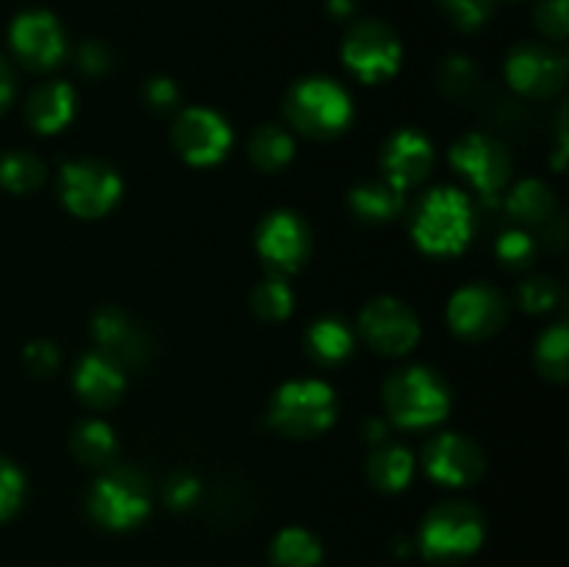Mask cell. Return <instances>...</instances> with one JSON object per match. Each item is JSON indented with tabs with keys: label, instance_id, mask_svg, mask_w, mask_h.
<instances>
[{
	"label": "cell",
	"instance_id": "cell-1",
	"mask_svg": "<svg viewBox=\"0 0 569 567\" xmlns=\"http://www.w3.org/2000/svg\"><path fill=\"white\" fill-rule=\"evenodd\" d=\"M411 233L420 250L431 256H456L467 250L476 233V209L459 187H437L417 203Z\"/></svg>",
	"mask_w": 569,
	"mask_h": 567
},
{
	"label": "cell",
	"instance_id": "cell-2",
	"mask_svg": "<svg viewBox=\"0 0 569 567\" xmlns=\"http://www.w3.org/2000/svg\"><path fill=\"white\" fill-rule=\"evenodd\" d=\"M383 406L395 426L420 431V428H431L448 417L450 389L437 370L426 365H411L387 378Z\"/></svg>",
	"mask_w": 569,
	"mask_h": 567
},
{
	"label": "cell",
	"instance_id": "cell-3",
	"mask_svg": "<svg viewBox=\"0 0 569 567\" xmlns=\"http://www.w3.org/2000/svg\"><path fill=\"white\" fill-rule=\"evenodd\" d=\"M339 400L331 384L317 378H298L276 389L267 420L278 434L292 439H309L328 431L337 420Z\"/></svg>",
	"mask_w": 569,
	"mask_h": 567
},
{
	"label": "cell",
	"instance_id": "cell-4",
	"mask_svg": "<svg viewBox=\"0 0 569 567\" xmlns=\"http://www.w3.org/2000/svg\"><path fill=\"white\" fill-rule=\"evenodd\" d=\"M283 115L306 137L331 139L353 120V98L331 78H303L287 92Z\"/></svg>",
	"mask_w": 569,
	"mask_h": 567
},
{
	"label": "cell",
	"instance_id": "cell-5",
	"mask_svg": "<svg viewBox=\"0 0 569 567\" xmlns=\"http://www.w3.org/2000/svg\"><path fill=\"white\" fill-rule=\"evenodd\" d=\"M487 537L483 515L467 500H445L433 506L417 534V548L431 561H459L476 554Z\"/></svg>",
	"mask_w": 569,
	"mask_h": 567
},
{
	"label": "cell",
	"instance_id": "cell-6",
	"mask_svg": "<svg viewBox=\"0 0 569 567\" xmlns=\"http://www.w3.org/2000/svg\"><path fill=\"white\" fill-rule=\"evenodd\" d=\"M87 511L109 531L137 528L150 515L148 478L133 467H111L89 487Z\"/></svg>",
	"mask_w": 569,
	"mask_h": 567
},
{
	"label": "cell",
	"instance_id": "cell-7",
	"mask_svg": "<svg viewBox=\"0 0 569 567\" xmlns=\"http://www.w3.org/2000/svg\"><path fill=\"white\" fill-rule=\"evenodd\" d=\"M59 195L76 217L98 220L122 198V178L100 159L67 161L59 172Z\"/></svg>",
	"mask_w": 569,
	"mask_h": 567
},
{
	"label": "cell",
	"instance_id": "cell-8",
	"mask_svg": "<svg viewBox=\"0 0 569 567\" xmlns=\"http://www.w3.org/2000/svg\"><path fill=\"white\" fill-rule=\"evenodd\" d=\"M342 59L356 78H361L365 83H381L398 72L400 61H403V48L392 28L378 20H367L348 31Z\"/></svg>",
	"mask_w": 569,
	"mask_h": 567
},
{
	"label": "cell",
	"instance_id": "cell-9",
	"mask_svg": "<svg viewBox=\"0 0 569 567\" xmlns=\"http://www.w3.org/2000/svg\"><path fill=\"white\" fill-rule=\"evenodd\" d=\"M450 165L483 200H498L511 178V156L506 145L487 133H467L450 150Z\"/></svg>",
	"mask_w": 569,
	"mask_h": 567
},
{
	"label": "cell",
	"instance_id": "cell-10",
	"mask_svg": "<svg viewBox=\"0 0 569 567\" xmlns=\"http://www.w3.org/2000/svg\"><path fill=\"white\" fill-rule=\"evenodd\" d=\"M172 145L189 165H220L231 150L233 131L222 115L203 109V106H192V109L178 111L176 122H172Z\"/></svg>",
	"mask_w": 569,
	"mask_h": 567
},
{
	"label": "cell",
	"instance_id": "cell-11",
	"mask_svg": "<svg viewBox=\"0 0 569 567\" xmlns=\"http://www.w3.org/2000/svg\"><path fill=\"white\" fill-rule=\"evenodd\" d=\"M256 250L276 276H289L309 261L311 231L300 215L289 209L270 211L256 231Z\"/></svg>",
	"mask_w": 569,
	"mask_h": 567
},
{
	"label": "cell",
	"instance_id": "cell-12",
	"mask_svg": "<svg viewBox=\"0 0 569 567\" xmlns=\"http://www.w3.org/2000/svg\"><path fill=\"white\" fill-rule=\"evenodd\" d=\"M359 334L383 356H403L420 342V320L398 298H376L359 317Z\"/></svg>",
	"mask_w": 569,
	"mask_h": 567
},
{
	"label": "cell",
	"instance_id": "cell-13",
	"mask_svg": "<svg viewBox=\"0 0 569 567\" xmlns=\"http://www.w3.org/2000/svg\"><path fill=\"white\" fill-rule=\"evenodd\" d=\"M509 304L503 292H498L489 284H467L459 292H453L448 304V326L461 339H489L506 326Z\"/></svg>",
	"mask_w": 569,
	"mask_h": 567
},
{
	"label": "cell",
	"instance_id": "cell-14",
	"mask_svg": "<svg viewBox=\"0 0 569 567\" xmlns=\"http://www.w3.org/2000/svg\"><path fill=\"white\" fill-rule=\"evenodd\" d=\"M506 81L526 98H550L567 81V59L550 44H520L506 59Z\"/></svg>",
	"mask_w": 569,
	"mask_h": 567
},
{
	"label": "cell",
	"instance_id": "cell-15",
	"mask_svg": "<svg viewBox=\"0 0 569 567\" xmlns=\"http://www.w3.org/2000/svg\"><path fill=\"white\" fill-rule=\"evenodd\" d=\"M483 450L465 434H439L422 450L428 478L442 487H470L483 476Z\"/></svg>",
	"mask_w": 569,
	"mask_h": 567
},
{
	"label": "cell",
	"instance_id": "cell-16",
	"mask_svg": "<svg viewBox=\"0 0 569 567\" xmlns=\"http://www.w3.org/2000/svg\"><path fill=\"white\" fill-rule=\"evenodd\" d=\"M11 48L28 70H53L67 53L64 28L50 11H26L11 22Z\"/></svg>",
	"mask_w": 569,
	"mask_h": 567
},
{
	"label": "cell",
	"instance_id": "cell-17",
	"mask_svg": "<svg viewBox=\"0 0 569 567\" xmlns=\"http://www.w3.org/2000/svg\"><path fill=\"white\" fill-rule=\"evenodd\" d=\"M433 145L428 142L426 133L415 128H400L398 133L387 139L381 150V170L383 181L398 187L400 192L426 181L433 170Z\"/></svg>",
	"mask_w": 569,
	"mask_h": 567
},
{
	"label": "cell",
	"instance_id": "cell-18",
	"mask_svg": "<svg viewBox=\"0 0 569 567\" xmlns=\"http://www.w3.org/2000/svg\"><path fill=\"white\" fill-rule=\"evenodd\" d=\"M72 387L78 398L92 409H109L126 392V370L114 356L103 350H89L81 356L72 372Z\"/></svg>",
	"mask_w": 569,
	"mask_h": 567
},
{
	"label": "cell",
	"instance_id": "cell-19",
	"mask_svg": "<svg viewBox=\"0 0 569 567\" xmlns=\"http://www.w3.org/2000/svg\"><path fill=\"white\" fill-rule=\"evenodd\" d=\"M92 337L98 342V350L114 356L117 361L139 365L148 359V339L133 326L131 317L120 311L117 306H103L92 317Z\"/></svg>",
	"mask_w": 569,
	"mask_h": 567
},
{
	"label": "cell",
	"instance_id": "cell-20",
	"mask_svg": "<svg viewBox=\"0 0 569 567\" xmlns=\"http://www.w3.org/2000/svg\"><path fill=\"white\" fill-rule=\"evenodd\" d=\"M76 115V89L67 81H44L28 94L26 120L37 133H59Z\"/></svg>",
	"mask_w": 569,
	"mask_h": 567
},
{
	"label": "cell",
	"instance_id": "cell-21",
	"mask_svg": "<svg viewBox=\"0 0 569 567\" xmlns=\"http://www.w3.org/2000/svg\"><path fill=\"white\" fill-rule=\"evenodd\" d=\"M367 476L381 493H400L415 478V456L398 442H381L367 459Z\"/></svg>",
	"mask_w": 569,
	"mask_h": 567
},
{
	"label": "cell",
	"instance_id": "cell-22",
	"mask_svg": "<svg viewBox=\"0 0 569 567\" xmlns=\"http://www.w3.org/2000/svg\"><path fill=\"white\" fill-rule=\"evenodd\" d=\"M348 200L353 215L359 220L372 222V226L395 220L406 206V195L389 181H361L359 187L350 189Z\"/></svg>",
	"mask_w": 569,
	"mask_h": 567
},
{
	"label": "cell",
	"instance_id": "cell-23",
	"mask_svg": "<svg viewBox=\"0 0 569 567\" xmlns=\"http://www.w3.org/2000/svg\"><path fill=\"white\" fill-rule=\"evenodd\" d=\"M306 348H309L311 359H317L320 365H339L353 354L356 334L339 317H320L306 331Z\"/></svg>",
	"mask_w": 569,
	"mask_h": 567
},
{
	"label": "cell",
	"instance_id": "cell-24",
	"mask_svg": "<svg viewBox=\"0 0 569 567\" xmlns=\"http://www.w3.org/2000/svg\"><path fill=\"white\" fill-rule=\"evenodd\" d=\"M506 211L522 226H537L556 215V195L539 178H526L506 198Z\"/></svg>",
	"mask_w": 569,
	"mask_h": 567
},
{
	"label": "cell",
	"instance_id": "cell-25",
	"mask_svg": "<svg viewBox=\"0 0 569 567\" xmlns=\"http://www.w3.org/2000/svg\"><path fill=\"white\" fill-rule=\"evenodd\" d=\"M270 565L272 567H320L322 565V545L309 528L289 526L276 534L270 545Z\"/></svg>",
	"mask_w": 569,
	"mask_h": 567
},
{
	"label": "cell",
	"instance_id": "cell-26",
	"mask_svg": "<svg viewBox=\"0 0 569 567\" xmlns=\"http://www.w3.org/2000/svg\"><path fill=\"white\" fill-rule=\"evenodd\" d=\"M70 450L78 461L89 467H106L117 456V434L103 420H83L72 428Z\"/></svg>",
	"mask_w": 569,
	"mask_h": 567
},
{
	"label": "cell",
	"instance_id": "cell-27",
	"mask_svg": "<svg viewBox=\"0 0 569 567\" xmlns=\"http://www.w3.org/2000/svg\"><path fill=\"white\" fill-rule=\"evenodd\" d=\"M250 161L264 172H278L292 161L295 156V139L287 128L267 122V126L256 128L248 145Z\"/></svg>",
	"mask_w": 569,
	"mask_h": 567
},
{
	"label": "cell",
	"instance_id": "cell-28",
	"mask_svg": "<svg viewBox=\"0 0 569 567\" xmlns=\"http://www.w3.org/2000/svg\"><path fill=\"white\" fill-rule=\"evenodd\" d=\"M44 165L28 150H9L0 156V187L14 195H28L42 187Z\"/></svg>",
	"mask_w": 569,
	"mask_h": 567
},
{
	"label": "cell",
	"instance_id": "cell-29",
	"mask_svg": "<svg viewBox=\"0 0 569 567\" xmlns=\"http://www.w3.org/2000/svg\"><path fill=\"white\" fill-rule=\"evenodd\" d=\"M250 306H253L256 317L267 322L287 320L295 309V295L289 289L287 278L270 272V278H264L261 284H256L253 295H250Z\"/></svg>",
	"mask_w": 569,
	"mask_h": 567
},
{
	"label": "cell",
	"instance_id": "cell-30",
	"mask_svg": "<svg viewBox=\"0 0 569 567\" xmlns=\"http://www.w3.org/2000/svg\"><path fill=\"white\" fill-rule=\"evenodd\" d=\"M537 367L553 381H567L569 372V331L565 322H556L539 337Z\"/></svg>",
	"mask_w": 569,
	"mask_h": 567
},
{
	"label": "cell",
	"instance_id": "cell-31",
	"mask_svg": "<svg viewBox=\"0 0 569 567\" xmlns=\"http://www.w3.org/2000/svg\"><path fill=\"white\" fill-rule=\"evenodd\" d=\"M495 253H498L500 265L509 270H522L537 256V239L526 231V228H509L495 242Z\"/></svg>",
	"mask_w": 569,
	"mask_h": 567
},
{
	"label": "cell",
	"instance_id": "cell-32",
	"mask_svg": "<svg viewBox=\"0 0 569 567\" xmlns=\"http://www.w3.org/2000/svg\"><path fill=\"white\" fill-rule=\"evenodd\" d=\"M517 298H520V306L526 311L542 315V311H550L559 304V284L550 276H531L520 284Z\"/></svg>",
	"mask_w": 569,
	"mask_h": 567
},
{
	"label": "cell",
	"instance_id": "cell-33",
	"mask_svg": "<svg viewBox=\"0 0 569 567\" xmlns=\"http://www.w3.org/2000/svg\"><path fill=\"white\" fill-rule=\"evenodd\" d=\"M22 498H26V476L14 461L0 456V523L20 509Z\"/></svg>",
	"mask_w": 569,
	"mask_h": 567
},
{
	"label": "cell",
	"instance_id": "cell-34",
	"mask_svg": "<svg viewBox=\"0 0 569 567\" xmlns=\"http://www.w3.org/2000/svg\"><path fill=\"white\" fill-rule=\"evenodd\" d=\"M439 3H442L445 14L465 31L481 28L495 9V0H439Z\"/></svg>",
	"mask_w": 569,
	"mask_h": 567
},
{
	"label": "cell",
	"instance_id": "cell-35",
	"mask_svg": "<svg viewBox=\"0 0 569 567\" xmlns=\"http://www.w3.org/2000/svg\"><path fill=\"white\" fill-rule=\"evenodd\" d=\"M59 365H61L59 348H56L53 342H48V339H37V342H31L26 348V367L28 372H33V376L39 378L53 376Z\"/></svg>",
	"mask_w": 569,
	"mask_h": 567
},
{
	"label": "cell",
	"instance_id": "cell-36",
	"mask_svg": "<svg viewBox=\"0 0 569 567\" xmlns=\"http://www.w3.org/2000/svg\"><path fill=\"white\" fill-rule=\"evenodd\" d=\"M198 498H200V481L194 476H189V472H178V476H172L170 481H167L164 500L167 506H172V509L178 511L189 509V506L198 504Z\"/></svg>",
	"mask_w": 569,
	"mask_h": 567
},
{
	"label": "cell",
	"instance_id": "cell-37",
	"mask_svg": "<svg viewBox=\"0 0 569 567\" xmlns=\"http://www.w3.org/2000/svg\"><path fill=\"white\" fill-rule=\"evenodd\" d=\"M537 26L545 37H567V0H542L537 9Z\"/></svg>",
	"mask_w": 569,
	"mask_h": 567
},
{
	"label": "cell",
	"instance_id": "cell-38",
	"mask_svg": "<svg viewBox=\"0 0 569 567\" xmlns=\"http://www.w3.org/2000/svg\"><path fill=\"white\" fill-rule=\"evenodd\" d=\"M178 100H181V92H178V83L172 78H150L144 83V103L159 111V115L176 109Z\"/></svg>",
	"mask_w": 569,
	"mask_h": 567
},
{
	"label": "cell",
	"instance_id": "cell-39",
	"mask_svg": "<svg viewBox=\"0 0 569 567\" xmlns=\"http://www.w3.org/2000/svg\"><path fill=\"white\" fill-rule=\"evenodd\" d=\"M78 67H81L87 76H103L111 67V50L106 48L98 39H89V42L81 44L78 50Z\"/></svg>",
	"mask_w": 569,
	"mask_h": 567
},
{
	"label": "cell",
	"instance_id": "cell-40",
	"mask_svg": "<svg viewBox=\"0 0 569 567\" xmlns=\"http://www.w3.org/2000/svg\"><path fill=\"white\" fill-rule=\"evenodd\" d=\"M470 81H472V64H470V61L461 59V56L450 59L448 67H445V83H448V87H467Z\"/></svg>",
	"mask_w": 569,
	"mask_h": 567
},
{
	"label": "cell",
	"instance_id": "cell-41",
	"mask_svg": "<svg viewBox=\"0 0 569 567\" xmlns=\"http://www.w3.org/2000/svg\"><path fill=\"white\" fill-rule=\"evenodd\" d=\"M11 98H14V72H11V67L0 56V111L11 103Z\"/></svg>",
	"mask_w": 569,
	"mask_h": 567
},
{
	"label": "cell",
	"instance_id": "cell-42",
	"mask_svg": "<svg viewBox=\"0 0 569 567\" xmlns=\"http://www.w3.org/2000/svg\"><path fill=\"white\" fill-rule=\"evenodd\" d=\"M365 439L370 445L387 442V420H381V417H370V420L365 422Z\"/></svg>",
	"mask_w": 569,
	"mask_h": 567
},
{
	"label": "cell",
	"instance_id": "cell-43",
	"mask_svg": "<svg viewBox=\"0 0 569 567\" xmlns=\"http://www.w3.org/2000/svg\"><path fill=\"white\" fill-rule=\"evenodd\" d=\"M328 11H331L337 20H345V17H350L356 11V3L353 0H328Z\"/></svg>",
	"mask_w": 569,
	"mask_h": 567
}]
</instances>
